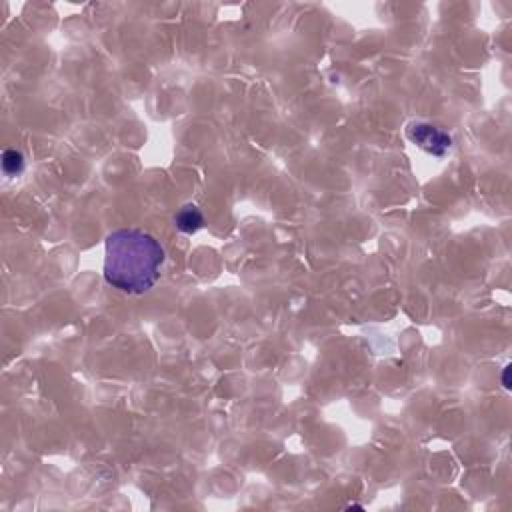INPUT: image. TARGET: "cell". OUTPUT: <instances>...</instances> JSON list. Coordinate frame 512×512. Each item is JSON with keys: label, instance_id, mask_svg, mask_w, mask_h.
I'll return each mask as SVG.
<instances>
[{"label": "cell", "instance_id": "cell-4", "mask_svg": "<svg viewBox=\"0 0 512 512\" xmlns=\"http://www.w3.org/2000/svg\"><path fill=\"white\" fill-rule=\"evenodd\" d=\"M2 170L6 176H19L24 170V156L19 150H4L2 154Z\"/></svg>", "mask_w": 512, "mask_h": 512}, {"label": "cell", "instance_id": "cell-2", "mask_svg": "<svg viewBox=\"0 0 512 512\" xmlns=\"http://www.w3.org/2000/svg\"><path fill=\"white\" fill-rule=\"evenodd\" d=\"M405 134L410 143L416 144L418 148H422L424 152H429L432 156L442 158L449 150L452 148V136L442 130L440 126H434L424 121H412L407 124Z\"/></svg>", "mask_w": 512, "mask_h": 512}, {"label": "cell", "instance_id": "cell-6", "mask_svg": "<svg viewBox=\"0 0 512 512\" xmlns=\"http://www.w3.org/2000/svg\"><path fill=\"white\" fill-rule=\"evenodd\" d=\"M352 509H356V511H365V506H360V504H349V506H347V511H352Z\"/></svg>", "mask_w": 512, "mask_h": 512}, {"label": "cell", "instance_id": "cell-3", "mask_svg": "<svg viewBox=\"0 0 512 512\" xmlns=\"http://www.w3.org/2000/svg\"><path fill=\"white\" fill-rule=\"evenodd\" d=\"M205 225V216L201 208L196 205H185L176 214H174V226L185 232V234H194Z\"/></svg>", "mask_w": 512, "mask_h": 512}, {"label": "cell", "instance_id": "cell-1", "mask_svg": "<svg viewBox=\"0 0 512 512\" xmlns=\"http://www.w3.org/2000/svg\"><path fill=\"white\" fill-rule=\"evenodd\" d=\"M164 260L166 252L152 234L121 228L106 238L104 280L126 294H144L158 283Z\"/></svg>", "mask_w": 512, "mask_h": 512}, {"label": "cell", "instance_id": "cell-5", "mask_svg": "<svg viewBox=\"0 0 512 512\" xmlns=\"http://www.w3.org/2000/svg\"><path fill=\"white\" fill-rule=\"evenodd\" d=\"M511 370H512L511 365H506L504 370H502V387L506 390H511Z\"/></svg>", "mask_w": 512, "mask_h": 512}]
</instances>
